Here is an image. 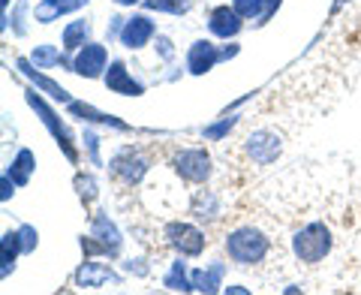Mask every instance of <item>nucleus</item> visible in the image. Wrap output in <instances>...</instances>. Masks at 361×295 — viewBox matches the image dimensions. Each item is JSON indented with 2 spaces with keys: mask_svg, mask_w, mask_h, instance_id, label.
<instances>
[{
  "mask_svg": "<svg viewBox=\"0 0 361 295\" xmlns=\"http://www.w3.org/2000/svg\"><path fill=\"white\" fill-rule=\"evenodd\" d=\"M271 251V241L256 226H238L226 235V253L238 265H259Z\"/></svg>",
  "mask_w": 361,
  "mask_h": 295,
  "instance_id": "f257e3e1",
  "label": "nucleus"
},
{
  "mask_svg": "<svg viewBox=\"0 0 361 295\" xmlns=\"http://www.w3.org/2000/svg\"><path fill=\"white\" fill-rule=\"evenodd\" d=\"M331 244H334L331 229L325 223L313 220L295 232V238H292V253H295V259L304 265H319L322 259L331 253Z\"/></svg>",
  "mask_w": 361,
  "mask_h": 295,
  "instance_id": "f03ea898",
  "label": "nucleus"
},
{
  "mask_svg": "<svg viewBox=\"0 0 361 295\" xmlns=\"http://www.w3.org/2000/svg\"><path fill=\"white\" fill-rule=\"evenodd\" d=\"M25 97H27V103H30V109L39 115V121L49 127V133L54 136V142H58V148L61 151L70 157V163H78V148H75V139H73V133H70V127L58 118V112H54L45 100L39 97V88H27L25 90Z\"/></svg>",
  "mask_w": 361,
  "mask_h": 295,
  "instance_id": "7ed1b4c3",
  "label": "nucleus"
},
{
  "mask_svg": "<svg viewBox=\"0 0 361 295\" xmlns=\"http://www.w3.org/2000/svg\"><path fill=\"white\" fill-rule=\"evenodd\" d=\"M172 169L190 184H205L211 178V154L205 148H184L172 157Z\"/></svg>",
  "mask_w": 361,
  "mask_h": 295,
  "instance_id": "20e7f679",
  "label": "nucleus"
},
{
  "mask_svg": "<svg viewBox=\"0 0 361 295\" xmlns=\"http://www.w3.org/2000/svg\"><path fill=\"white\" fill-rule=\"evenodd\" d=\"M166 241L178 256H202L205 253V232L196 229L193 223H169L166 226Z\"/></svg>",
  "mask_w": 361,
  "mask_h": 295,
  "instance_id": "39448f33",
  "label": "nucleus"
},
{
  "mask_svg": "<svg viewBox=\"0 0 361 295\" xmlns=\"http://www.w3.org/2000/svg\"><path fill=\"white\" fill-rule=\"evenodd\" d=\"M244 151L256 166H271L280 157V151H283V139L271 130H256V133L247 136Z\"/></svg>",
  "mask_w": 361,
  "mask_h": 295,
  "instance_id": "423d86ee",
  "label": "nucleus"
},
{
  "mask_svg": "<svg viewBox=\"0 0 361 295\" xmlns=\"http://www.w3.org/2000/svg\"><path fill=\"white\" fill-rule=\"evenodd\" d=\"M106 64H109V52L99 42H87L75 52V58L70 61V70L82 78H99L106 76Z\"/></svg>",
  "mask_w": 361,
  "mask_h": 295,
  "instance_id": "0eeeda50",
  "label": "nucleus"
},
{
  "mask_svg": "<svg viewBox=\"0 0 361 295\" xmlns=\"http://www.w3.org/2000/svg\"><path fill=\"white\" fill-rule=\"evenodd\" d=\"M109 166H111V175L121 178L123 184H139L145 172H148V157L142 151H135V148H123Z\"/></svg>",
  "mask_w": 361,
  "mask_h": 295,
  "instance_id": "6e6552de",
  "label": "nucleus"
},
{
  "mask_svg": "<svg viewBox=\"0 0 361 295\" xmlns=\"http://www.w3.org/2000/svg\"><path fill=\"white\" fill-rule=\"evenodd\" d=\"M154 33H157V25L148 16H133L121 25V45L123 49H133V52L145 49V45L154 40Z\"/></svg>",
  "mask_w": 361,
  "mask_h": 295,
  "instance_id": "1a4fd4ad",
  "label": "nucleus"
},
{
  "mask_svg": "<svg viewBox=\"0 0 361 295\" xmlns=\"http://www.w3.org/2000/svg\"><path fill=\"white\" fill-rule=\"evenodd\" d=\"M217 61H223V52L211 40H196L193 45H190V52H187V70L193 76L211 73L214 66H217Z\"/></svg>",
  "mask_w": 361,
  "mask_h": 295,
  "instance_id": "9d476101",
  "label": "nucleus"
},
{
  "mask_svg": "<svg viewBox=\"0 0 361 295\" xmlns=\"http://www.w3.org/2000/svg\"><path fill=\"white\" fill-rule=\"evenodd\" d=\"M109 283L118 287L121 277L106 263H90V259H85L82 268L75 271V287H82V289H103Z\"/></svg>",
  "mask_w": 361,
  "mask_h": 295,
  "instance_id": "9b49d317",
  "label": "nucleus"
},
{
  "mask_svg": "<svg viewBox=\"0 0 361 295\" xmlns=\"http://www.w3.org/2000/svg\"><path fill=\"white\" fill-rule=\"evenodd\" d=\"M103 82H106V88L111 90V94H121V97H142L145 94V88L130 76V70H127V64L123 61H111L109 64Z\"/></svg>",
  "mask_w": 361,
  "mask_h": 295,
  "instance_id": "f8f14e48",
  "label": "nucleus"
},
{
  "mask_svg": "<svg viewBox=\"0 0 361 295\" xmlns=\"http://www.w3.org/2000/svg\"><path fill=\"white\" fill-rule=\"evenodd\" d=\"M244 28V18L235 13V6H214L208 13V30L214 33V37L220 40H232L238 37Z\"/></svg>",
  "mask_w": 361,
  "mask_h": 295,
  "instance_id": "ddd939ff",
  "label": "nucleus"
},
{
  "mask_svg": "<svg viewBox=\"0 0 361 295\" xmlns=\"http://www.w3.org/2000/svg\"><path fill=\"white\" fill-rule=\"evenodd\" d=\"M90 235H94L97 241L106 247V256L115 259V256L121 253L123 238H121V232H118V226L109 220V214H106V211H97L94 217H90Z\"/></svg>",
  "mask_w": 361,
  "mask_h": 295,
  "instance_id": "4468645a",
  "label": "nucleus"
},
{
  "mask_svg": "<svg viewBox=\"0 0 361 295\" xmlns=\"http://www.w3.org/2000/svg\"><path fill=\"white\" fill-rule=\"evenodd\" d=\"M16 66H18V70L30 78L33 85H37V88L42 90V94H49L51 100H58V103H73V100H70V90H66L63 85H58V82H51L49 76H42V73H39V66L33 64V61L18 58V61H16Z\"/></svg>",
  "mask_w": 361,
  "mask_h": 295,
  "instance_id": "2eb2a0df",
  "label": "nucleus"
},
{
  "mask_svg": "<svg viewBox=\"0 0 361 295\" xmlns=\"http://www.w3.org/2000/svg\"><path fill=\"white\" fill-rule=\"evenodd\" d=\"M82 6H87V0H42L33 9V16H37L39 25H51V21H58L66 13H78Z\"/></svg>",
  "mask_w": 361,
  "mask_h": 295,
  "instance_id": "dca6fc26",
  "label": "nucleus"
},
{
  "mask_svg": "<svg viewBox=\"0 0 361 295\" xmlns=\"http://www.w3.org/2000/svg\"><path fill=\"white\" fill-rule=\"evenodd\" d=\"M66 109H70V115H75V118H82V121H87V124H103V127H115V130H130L123 121H118V118H111V115H106V112H99V109H94V106H87V103H66Z\"/></svg>",
  "mask_w": 361,
  "mask_h": 295,
  "instance_id": "f3484780",
  "label": "nucleus"
},
{
  "mask_svg": "<svg viewBox=\"0 0 361 295\" xmlns=\"http://www.w3.org/2000/svg\"><path fill=\"white\" fill-rule=\"evenodd\" d=\"M223 275H226V265H223V263H214L211 268H196V271H190L196 292H217V289L223 287Z\"/></svg>",
  "mask_w": 361,
  "mask_h": 295,
  "instance_id": "a211bd4d",
  "label": "nucleus"
},
{
  "mask_svg": "<svg viewBox=\"0 0 361 295\" xmlns=\"http://www.w3.org/2000/svg\"><path fill=\"white\" fill-rule=\"evenodd\" d=\"M33 169H37V157H33V151H30V148H21V151L16 154V160L9 163L6 175L13 178L18 187H25L27 181H30V175H33Z\"/></svg>",
  "mask_w": 361,
  "mask_h": 295,
  "instance_id": "6ab92c4d",
  "label": "nucleus"
},
{
  "mask_svg": "<svg viewBox=\"0 0 361 295\" xmlns=\"http://www.w3.org/2000/svg\"><path fill=\"white\" fill-rule=\"evenodd\" d=\"M0 251H4V265H0V275L4 277H9V271L16 268V259H18V253H25V244H21V235H18V229L16 232H4V241H0Z\"/></svg>",
  "mask_w": 361,
  "mask_h": 295,
  "instance_id": "aec40b11",
  "label": "nucleus"
},
{
  "mask_svg": "<svg viewBox=\"0 0 361 295\" xmlns=\"http://www.w3.org/2000/svg\"><path fill=\"white\" fill-rule=\"evenodd\" d=\"M163 287L172 289V292H193V277L187 275V265L180 263H172V268H169V275L163 277Z\"/></svg>",
  "mask_w": 361,
  "mask_h": 295,
  "instance_id": "412c9836",
  "label": "nucleus"
},
{
  "mask_svg": "<svg viewBox=\"0 0 361 295\" xmlns=\"http://www.w3.org/2000/svg\"><path fill=\"white\" fill-rule=\"evenodd\" d=\"M90 40V25L87 21H73V25L63 28V49L66 52H78L82 45H87Z\"/></svg>",
  "mask_w": 361,
  "mask_h": 295,
  "instance_id": "4be33fe9",
  "label": "nucleus"
},
{
  "mask_svg": "<svg viewBox=\"0 0 361 295\" xmlns=\"http://www.w3.org/2000/svg\"><path fill=\"white\" fill-rule=\"evenodd\" d=\"M30 61L37 64L39 70H49V66H58V64H63L61 52L54 49V45H37V49H33V54H30Z\"/></svg>",
  "mask_w": 361,
  "mask_h": 295,
  "instance_id": "5701e85b",
  "label": "nucleus"
},
{
  "mask_svg": "<svg viewBox=\"0 0 361 295\" xmlns=\"http://www.w3.org/2000/svg\"><path fill=\"white\" fill-rule=\"evenodd\" d=\"M145 9H157V13H172V16H180L193 6V0H142Z\"/></svg>",
  "mask_w": 361,
  "mask_h": 295,
  "instance_id": "b1692460",
  "label": "nucleus"
},
{
  "mask_svg": "<svg viewBox=\"0 0 361 295\" xmlns=\"http://www.w3.org/2000/svg\"><path fill=\"white\" fill-rule=\"evenodd\" d=\"M75 190H78V199L85 202V205H90L97 196H99V187H97V178L94 175H75Z\"/></svg>",
  "mask_w": 361,
  "mask_h": 295,
  "instance_id": "393cba45",
  "label": "nucleus"
},
{
  "mask_svg": "<svg viewBox=\"0 0 361 295\" xmlns=\"http://www.w3.org/2000/svg\"><path fill=\"white\" fill-rule=\"evenodd\" d=\"M18 235H21V244H25V253H30V251H37V241H39V235H37V229L33 226H18Z\"/></svg>",
  "mask_w": 361,
  "mask_h": 295,
  "instance_id": "a878e982",
  "label": "nucleus"
},
{
  "mask_svg": "<svg viewBox=\"0 0 361 295\" xmlns=\"http://www.w3.org/2000/svg\"><path fill=\"white\" fill-rule=\"evenodd\" d=\"M235 121H238V118H226V121H220V124H217V127L205 130V136H208V139H220V136H223L226 130H232V127H235Z\"/></svg>",
  "mask_w": 361,
  "mask_h": 295,
  "instance_id": "bb28decb",
  "label": "nucleus"
},
{
  "mask_svg": "<svg viewBox=\"0 0 361 295\" xmlns=\"http://www.w3.org/2000/svg\"><path fill=\"white\" fill-rule=\"evenodd\" d=\"M85 142H87V151H90V160H94V166H99V139L94 133H85Z\"/></svg>",
  "mask_w": 361,
  "mask_h": 295,
  "instance_id": "cd10ccee",
  "label": "nucleus"
},
{
  "mask_svg": "<svg viewBox=\"0 0 361 295\" xmlns=\"http://www.w3.org/2000/svg\"><path fill=\"white\" fill-rule=\"evenodd\" d=\"M13 187H18V184H16V181H13V178H9V175L4 172V193H0V199H4V202H9V196H13V193H16Z\"/></svg>",
  "mask_w": 361,
  "mask_h": 295,
  "instance_id": "c85d7f7f",
  "label": "nucleus"
},
{
  "mask_svg": "<svg viewBox=\"0 0 361 295\" xmlns=\"http://www.w3.org/2000/svg\"><path fill=\"white\" fill-rule=\"evenodd\" d=\"M25 13H27V0H21L18 9H16V21H21V16H25ZM16 33H18V37H25V25H18Z\"/></svg>",
  "mask_w": 361,
  "mask_h": 295,
  "instance_id": "c756f323",
  "label": "nucleus"
},
{
  "mask_svg": "<svg viewBox=\"0 0 361 295\" xmlns=\"http://www.w3.org/2000/svg\"><path fill=\"white\" fill-rule=\"evenodd\" d=\"M157 52H160L163 58L169 61V58H172V42H169L166 37H160V40H157Z\"/></svg>",
  "mask_w": 361,
  "mask_h": 295,
  "instance_id": "7c9ffc66",
  "label": "nucleus"
},
{
  "mask_svg": "<svg viewBox=\"0 0 361 295\" xmlns=\"http://www.w3.org/2000/svg\"><path fill=\"white\" fill-rule=\"evenodd\" d=\"M235 54H238V45H226V49H223V61L235 58Z\"/></svg>",
  "mask_w": 361,
  "mask_h": 295,
  "instance_id": "2f4dec72",
  "label": "nucleus"
},
{
  "mask_svg": "<svg viewBox=\"0 0 361 295\" xmlns=\"http://www.w3.org/2000/svg\"><path fill=\"white\" fill-rule=\"evenodd\" d=\"M226 292H238V295H247L250 289H244V287H226Z\"/></svg>",
  "mask_w": 361,
  "mask_h": 295,
  "instance_id": "473e14b6",
  "label": "nucleus"
},
{
  "mask_svg": "<svg viewBox=\"0 0 361 295\" xmlns=\"http://www.w3.org/2000/svg\"><path fill=\"white\" fill-rule=\"evenodd\" d=\"M118 6H135V4H142V0H115Z\"/></svg>",
  "mask_w": 361,
  "mask_h": 295,
  "instance_id": "72a5a7b5",
  "label": "nucleus"
}]
</instances>
